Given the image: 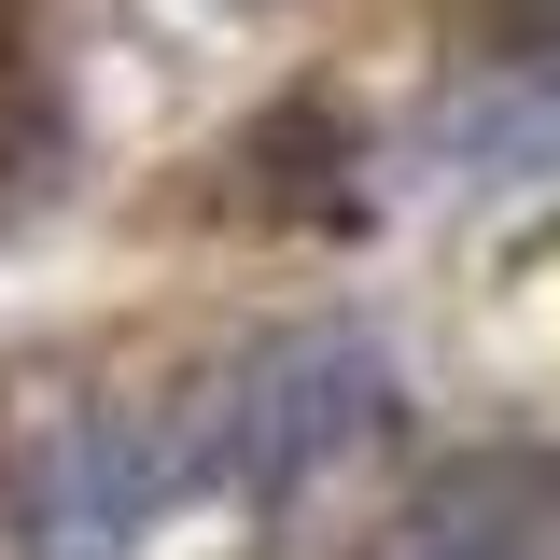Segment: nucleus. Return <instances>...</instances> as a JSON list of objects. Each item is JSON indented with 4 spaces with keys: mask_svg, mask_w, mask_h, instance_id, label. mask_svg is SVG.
I'll return each mask as SVG.
<instances>
[{
    "mask_svg": "<svg viewBox=\"0 0 560 560\" xmlns=\"http://www.w3.org/2000/svg\"><path fill=\"white\" fill-rule=\"evenodd\" d=\"M378 434H393V350H378V323H294V337L238 350L210 378V407L183 420V490L294 504L337 463H364Z\"/></svg>",
    "mask_w": 560,
    "mask_h": 560,
    "instance_id": "1",
    "label": "nucleus"
},
{
    "mask_svg": "<svg viewBox=\"0 0 560 560\" xmlns=\"http://www.w3.org/2000/svg\"><path fill=\"white\" fill-rule=\"evenodd\" d=\"M168 490H183V434L154 407H98V420H70L57 448L28 463L14 560H140V533L168 518Z\"/></svg>",
    "mask_w": 560,
    "mask_h": 560,
    "instance_id": "2",
    "label": "nucleus"
},
{
    "mask_svg": "<svg viewBox=\"0 0 560 560\" xmlns=\"http://www.w3.org/2000/svg\"><path fill=\"white\" fill-rule=\"evenodd\" d=\"M420 168L448 197H504V183H560V57H490L420 113Z\"/></svg>",
    "mask_w": 560,
    "mask_h": 560,
    "instance_id": "3",
    "label": "nucleus"
},
{
    "mask_svg": "<svg viewBox=\"0 0 560 560\" xmlns=\"http://www.w3.org/2000/svg\"><path fill=\"white\" fill-rule=\"evenodd\" d=\"M393 560H560V463H448Z\"/></svg>",
    "mask_w": 560,
    "mask_h": 560,
    "instance_id": "4",
    "label": "nucleus"
},
{
    "mask_svg": "<svg viewBox=\"0 0 560 560\" xmlns=\"http://www.w3.org/2000/svg\"><path fill=\"white\" fill-rule=\"evenodd\" d=\"M463 28L490 57H560V0H463Z\"/></svg>",
    "mask_w": 560,
    "mask_h": 560,
    "instance_id": "5",
    "label": "nucleus"
},
{
    "mask_svg": "<svg viewBox=\"0 0 560 560\" xmlns=\"http://www.w3.org/2000/svg\"><path fill=\"white\" fill-rule=\"evenodd\" d=\"M224 14H280V0H224Z\"/></svg>",
    "mask_w": 560,
    "mask_h": 560,
    "instance_id": "6",
    "label": "nucleus"
}]
</instances>
